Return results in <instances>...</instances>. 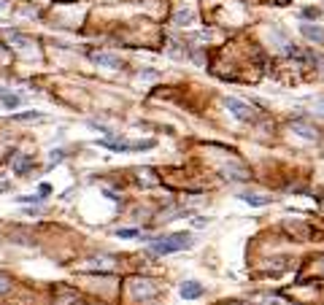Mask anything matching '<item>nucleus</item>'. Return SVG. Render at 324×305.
Segmentation results:
<instances>
[{
  "instance_id": "obj_1",
  "label": "nucleus",
  "mask_w": 324,
  "mask_h": 305,
  "mask_svg": "<svg viewBox=\"0 0 324 305\" xmlns=\"http://www.w3.org/2000/svg\"><path fill=\"white\" fill-rule=\"evenodd\" d=\"M189 243H192V238H189L187 232H173V235H162V238H157V241H151L149 251L168 256V254H176V251L189 249Z\"/></svg>"
},
{
  "instance_id": "obj_2",
  "label": "nucleus",
  "mask_w": 324,
  "mask_h": 305,
  "mask_svg": "<svg viewBox=\"0 0 324 305\" xmlns=\"http://www.w3.org/2000/svg\"><path fill=\"white\" fill-rule=\"evenodd\" d=\"M224 108L230 111L235 119H241V122H251L254 119V111L246 106V103H241L238 98H224Z\"/></svg>"
},
{
  "instance_id": "obj_3",
  "label": "nucleus",
  "mask_w": 324,
  "mask_h": 305,
  "mask_svg": "<svg viewBox=\"0 0 324 305\" xmlns=\"http://www.w3.org/2000/svg\"><path fill=\"white\" fill-rule=\"evenodd\" d=\"M95 144H98V146H106V149H111V151H135V144H125V140H119L117 135L98 138Z\"/></svg>"
},
{
  "instance_id": "obj_4",
  "label": "nucleus",
  "mask_w": 324,
  "mask_h": 305,
  "mask_svg": "<svg viewBox=\"0 0 324 305\" xmlns=\"http://www.w3.org/2000/svg\"><path fill=\"white\" fill-rule=\"evenodd\" d=\"M11 168H14L16 176H27V173L35 168V159H30L27 154H16V157L11 159Z\"/></svg>"
},
{
  "instance_id": "obj_5",
  "label": "nucleus",
  "mask_w": 324,
  "mask_h": 305,
  "mask_svg": "<svg viewBox=\"0 0 324 305\" xmlns=\"http://www.w3.org/2000/svg\"><path fill=\"white\" fill-rule=\"evenodd\" d=\"M203 284L200 281H184L181 284V297L184 300H197V297H203Z\"/></svg>"
},
{
  "instance_id": "obj_6",
  "label": "nucleus",
  "mask_w": 324,
  "mask_h": 305,
  "mask_svg": "<svg viewBox=\"0 0 324 305\" xmlns=\"http://www.w3.org/2000/svg\"><path fill=\"white\" fill-rule=\"evenodd\" d=\"M0 103H3L8 111H14V108L22 106V95H16V92H11V89H3V87H0Z\"/></svg>"
},
{
  "instance_id": "obj_7",
  "label": "nucleus",
  "mask_w": 324,
  "mask_h": 305,
  "mask_svg": "<svg viewBox=\"0 0 324 305\" xmlns=\"http://www.w3.org/2000/svg\"><path fill=\"white\" fill-rule=\"evenodd\" d=\"M300 33L308 38V41H316V43H324V30L319 25H303L300 27Z\"/></svg>"
},
{
  "instance_id": "obj_8",
  "label": "nucleus",
  "mask_w": 324,
  "mask_h": 305,
  "mask_svg": "<svg viewBox=\"0 0 324 305\" xmlns=\"http://www.w3.org/2000/svg\"><path fill=\"white\" fill-rule=\"evenodd\" d=\"M92 57H95V62H98V65H106V68H122V60H119V57H113V54L100 52V54H92Z\"/></svg>"
},
{
  "instance_id": "obj_9",
  "label": "nucleus",
  "mask_w": 324,
  "mask_h": 305,
  "mask_svg": "<svg viewBox=\"0 0 324 305\" xmlns=\"http://www.w3.org/2000/svg\"><path fill=\"white\" fill-rule=\"evenodd\" d=\"M292 132H294V135H300V138H306V140H316V138H319V132H316V130H313V127H306V125H300V122H297V125H292Z\"/></svg>"
},
{
  "instance_id": "obj_10",
  "label": "nucleus",
  "mask_w": 324,
  "mask_h": 305,
  "mask_svg": "<svg viewBox=\"0 0 324 305\" xmlns=\"http://www.w3.org/2000/svg\"><path fill=\"white\" fill-rule=\"evenodd\" d=\"M241 200L246 205H251V208H262V205H268L270 203V197H265V195H241Z\"/></svg>"
},
{
  "instance_id": "obj_11",
  "label": "nucleus",
  "mask_w": 324,
  "mask_h": 305,
  "mask_svg": "<svg viewBox=\"0 0 324 305\" xmlns=\"http://www.w3.org/2000/svg\"><path fill=\"white\" fill-rule=\"evenodd\" d=\"M6 41L11 43V46H16V49H27V46H30V41H27L22 33H11V30L6 33Z\"/></svg>"
},
{
  "instance_id": "obj_12",
  "label": "nucleus",
  "mask_w": 324,
  "mask_h": 305,
  "mask_svg": "<svg viewBox=\"0 0 324 305\" xmlns=\"http://www.w3.org/2000/svg\"><path fill=\"white\" fill-rule=\"evenodd\" d=\"M141 232L138 230H117V238H125V241H130V238H138Z\"/></svg>"
},
{
  "instance_id": "obj_13",
  "label": "nucleus",
  "mask_w": 324,
  "mask_h": 305,
  "mask_svg": "<svg viewBox=\"0 0 324 305\" xmlns=\"http://www.w3.org/2000/svg\"><path fill=\"white\" fill-rule=\"evenodd\" d=\"M16 203H22V205H30V203H41V197H33V195H25V197H16Z\"/></svg>"
},
{
  "instance_id": "obj_14",
  "label": "nucleus",
  "mask_w": 324,
  "mask_h": 305,
  "mask_svg": "<svg viewBox=\"0 0 324 305\" xmlns=\"http://www.w3.org/2000/svg\"><path fill=\"white\" fill-rule=\"evenodd\" d=\"M49 192H52V186H49V184H41V186H38V195H41V197H46Z\"/></svg>"
},
{
  "instance_id": "obj_15",
  "label": "nucleus",
  "mask_w": 324,
  "mask_h": 305,
  "mask_svg": "<svg viewBox=\"0 0 324 305\" xmlns=\"http://www.w3.org/2000/svg\"><path fill=\"white\" fill-rule=\"evenodd\" d=\"M303 16H306V19H316L319 11H313V8H306V11H303Z\"/></svg>"
},
{
  "instance_id": "obj_16",
  "label": "nucleus",
  "mask_w": 324,
  "mask_h": 305,
  "mask_svg": "<svg viewBox=\"0 0 324 305\" xmlns=\"http://www.w3.org/2000/svg\"><path fill=\"white\" fill-rule=\"evenodd\" d=\"M192 224H195V227H197V230H200V227H205L208 222H205V219H200V216H197V219H195V222H192Z\"/></svg>"
},
{
  "instance_id": "obj_17",
  "label": "nucleus",
  "mask_w": 324,
  "mask_h": 305,
  "mask_svg": "<svg viewBox=\"0 0 324 305\" xmlns=\"http://www.w3.org/2000/svg\"><path fill=\"white\" fill-rule=\"evenodd\" d=\"M65 157V151H52V159H57V162H60Z\"/></svg>"
},
{
  "instance_id": "obj_18",
  "label": "nucleus",
  "mask_w": 324,
  "mask_h": 305,
  "mask_svg": "<svg viewBox=\"0 0 324 305\" xmlns=\"http://www.w3.org/2000/svg\"><path fill=\"white\" fill-rule=\"evenodd\" d=\"M321 108H324V100H321Z\"/></svg>"
}]
</instances>
